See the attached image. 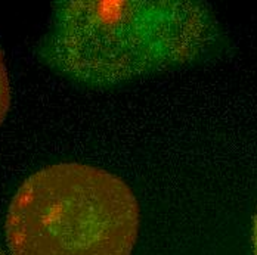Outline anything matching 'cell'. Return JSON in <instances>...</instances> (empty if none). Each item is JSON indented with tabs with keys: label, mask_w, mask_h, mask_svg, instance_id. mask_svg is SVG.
Listing matches in <instances>:
<instances>
[{
	"label": "cell",
	"mask_w": 257,
	"mask_h": 255,
	"mask_svg": "<svg viewBox=\"0 0 257 255\" xmlns=\"http://www.w3.org/2000/svg\"><path fill=\"white\" fill-rule=\"evenodd\" d=\"M139 224V205L123 180L64 162L21 184L5 229L12 255H132Z\"/></svg>",
	"instance_id": "obj_1"
},
{
	"label": "cell",
	"mask_w": 257,
	"mask_h": 255,
	"mask_svg": "<svg viewBox=\"0 0 257 255\" xmlns=\"http://www.w3.org/2000/svg\"><path fill=\"white\" fill-rule=\"evenodd\" d=\"M207 31L203 11L191 5L71 2L58 17L55 46L70 73L120 80L186 58Z\"/></svg>",
	"instance_id": "obj_2"
},
{
	"label": "cell",
	"mask_w": 257,
	"mask_h": 255,
	"mask_svg": "<svg viewBox=\"0 0 257 255\" xmlns=\"http://www.w3.org/2000/svg\"><path fill=\"white\" fill-rule=\"evenodd\" d=\"M9 106H11V84H9L5 58L0 51V126L8 115Z\"/></svg>",
	"instance_id": "obj_3"
},
{
	"label": "cell",
	"mask_w": 257,
	"mask_h": 255,
	"mask_svg": "<svg viewBox=\"0 0 257 255\" xmlns=\"http://www.w3.org/2000/svg\"><path fill=\"white\" fill-rule=\"evenodd\" d=\"M251 240H253V252L257 255V212L253 221V234H251Z\"/></svg>",
	"instance_id": "obj_4"
},
{
	"label": "cell",
	"mask_w": 257,
	"mask_h": 255,
	"mask_svg": "<svg viewBox=\"0 0 257 255\" xmlns=\"http://www.w3.org/2000/svg\"><path fill=\"white\" fill-rule=\"evenodd\" d=\"M0 255H5V254H3V252H0Z\"/></svg>",
	"instance_id": "obj_5"
}]
</instances>
